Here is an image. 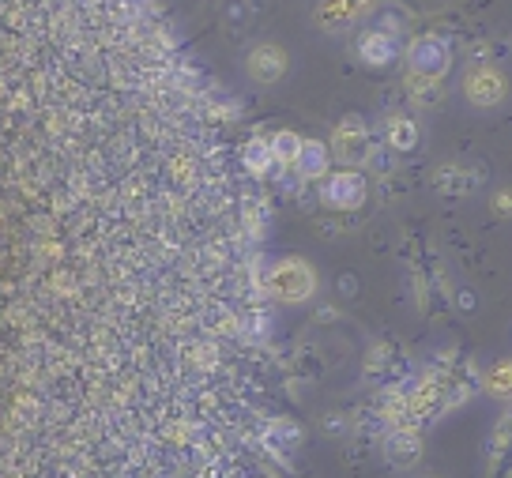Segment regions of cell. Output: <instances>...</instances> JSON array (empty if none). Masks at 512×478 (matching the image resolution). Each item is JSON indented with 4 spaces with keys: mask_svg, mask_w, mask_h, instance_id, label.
Segmentation results:
<instances>
[{
    "mask_svg": "<svg viewBox=\"0 0 512 478\" xmlns=\"http://www.w3.org/2000/svg\"><path fill=\"white\" fill-rule=\"evenodd\" d=\"M264 287H268V294L279 305H305L317 298L320 275L305 256H279L272 268H268Z\"/></svg>",
    "mask_w": 512,
    "mask_h": 478,
    "instance_id": "6da1fadb",
    "label": "cell"
},
{
    "mask_svg": "<svg viewBox=\"0 0 512 478\" xmlns=\"http://www.w3.org/2000/svg\"><path fill=\"white\" fill-rule=\"evenodd\" d=\"M328 147H332V159L358 170V166H366V162L373 159V132H369V125L358 113H347V117L332 128Z\"/></svg>",
    "mask_w": 512,
    "mask_h": 478,
    "instance_id": "7a4b0ae2",
    "label": "cell"
},
{
    "mask_svg": "<svg viewBox=\"0 0 512 478\" xmlns=\"http://www.w3.org/2000/svg\"><path fill=\"white\" fill-rule=\"evenodd\" d=\"M460 91L475 110H497L509 98V80L497 64H471L460 76Z\"/></svg>",
    "mask_w": 512,
    "mask_h": 478,
    "instance_id": "3957f363",
    "label": "cell"
},
{
    "mask_svg": "<svg viewBox=\"0 0 512 478\" xmlns=\"http://www.w3.org/2000/svg\"><path fill=\"white\" fill-rule=\"evenodd\" d=\"M407 72H418V76H433V80H445L448 68H452V49L441 34H418L407 46Z\"/></svg>",
    "mask_w": 512,
    "mask_h": 478,
    "instance_id": "277c9868",
    "label": "cell"
},
{
    "mask_svg": "<svg viewBox=\"0 0 512 478\" xmlns=\"http://www.w3.org/2000/svg\"><path fill=\"white\" fill-rule=\"evenodd\" d=\"M366 192V177L351 170V166H343V170H336V174H328L320 181V204L332 211H358L366 204Z\"/></svg>",
    "mask_w": 512,
    "mask_h": 478,
    "instance_id": "5b68a950",
    "label": "cell"
},
{
    "mask_svg": "<svg viewBox=\"0 0 512 478\" xmlns=\"http://www.w3.org/2000/svg\"><path fill=\"white\" fill-rule=\"evenodd\" d=\"M290 72V53L279 42H256L245 53V76L260 87H275Z\"/></svg>",
    "mask_w": 512,
    "mask_h": 478,
    "instance_id": "8992f818",
    "label": "cell"
},
{
    "mask_svg": "<svg viewBox=\"0 0 512 478\" xmlns=\"http://www.w3.org/2000/svg\"><path fill=\"white\" fill-rule=\"evenodd\" d=\"M422 433L415 426H396V430L384 437V460L396 471H411L422 460Z\"/></svg>",
    "mask_w": 512,
    "mask_h": 478,
    "instance_id": "52a82bcc",
    "label": "cell"
},
{
    "mask_svg": "<svg viewBox=\"0 0 512 478\" xmlns=\"http://www.w3.org/2000/svg\"><path fill=\"white\" fill-rule=\"evenodd\" d=\"M354 53H358V61L366 64V68H388V64L400 57V42H396V34L373 27V31L358 34Z\"/></svg>",
    "mask_w": 512,
    "mask_h": 478,
    "instance_id": "ba28073f",
    "label": "cell"
},
{
    "mask_svg": "<svg viewBox=\"0 0 512 478\" xmlns=\"http://www.w3.org/2000/svg\"><path fill=\"white\" fill-rule=\"evenodd\" d=\"M369 8H373V0H320L313 19H317V27H324V31H339L347 23H358Z\"/></svg>",
    "mask_w": 512,
    "mask_h": 478,
    "instance_id": "9c48e42d",
    "label": "cell"
},
{
    "mask_svg": "<svg viewBox=\"0 0 512 478\" xmlns=\"http://www.w3.org/2000/svg\"><path fill=\"white\" fill-rule=\"evenodd\" d=\"M298 181H324L332 174V147L324 140H302V155L294 162Z\"/></svg>",
    "mask_w": 512,
    "mask_h": 478,
    "instance_id": "30bf717a",
    "label": "cell"
},
{
    "mask_svg": "<svg viewBox=\"0 0 512 478\" xmlns=\"http://www.w3.org/2000/svg\"><path fill=\"white\" fill-rule=\"evenodd\" d=\"M475 185H479V174L460 166V162H441L433 170V189L445 192V196H471Z\"/></svg>",
    "mask_w": 512,
    "mask_h": 478,
    "instance_id": "8fae6325",
    "label": "cell"
},
{
    "mask_svg": "<svg viewBox=\"0 0 512 478\" xmlns=\"http://www.w3.org/2000/svg\"><path fill=\"white\" fill-rule=\"evenodd\" d=\"M381 132H384V147L392 155H403V151H415L418 147V121L407 117V113H388Z\"/></svg>",
    "mask_w": 512,
    "mask_h": 478,
    "instance_id": "7c38bea8",
    "label": "cell"
},
{
    "mask_svg": "<svg viewBox=\"0 0 512 478\" xmlns=\"http://www.w3.org/2000/svg\"><path fill=\"white\" fill-rule=\"evenodd\" d=\"M403 87H407V98L415 102L418 110H437V106L445 102V83L433 80V76H418V72H407Z\"/></svg>",
    "mask_w": 512,
    "mask_h": 478,
    "instance_id": "4fadbf2b",
    "label": "cell"
},
{
    "mask_svg": "<svg viewBox=\"0 0 512 478\" xmlns=\"http://www.w3.org/2000/svg\"><path fill=\"white\" fill-rule=\"evenodd\" d=\"M482 388H486V396L509 403V399H512V358H501V362H494V366L486 369Z\"/></svg>",
    "mask_w": 512,
    "mask_h": 478,
    "instance_id": "5bb4252c",
    "label": "cell"
},
{
    "mask_svg": "<svg viewBox=\"0 0 512 478\" xmlns=\"http://www.w3.org/2000/svg\"><path fill=\"white\" fill-rule=\"evenodd\" d=\"M268 144H272L275 166L294 170V162H298V155H302V136H298V132H290V128H279Z\"/></svg>",
    "mask_w": 512,
    "mask_h": 478,
    "instance_id": "9a60e30c",
    "label": "cell"
},
{
    "mask_svg": "<svg viewBox=\"0 0 512 478\" xmlns=\"http://www.w3.org/2000/svg\"><path fill=\"white\" fill-rule=\"evenodd\" d=\"M241 162H245V170H249V174L264 177L275 166L272 144H268V140H249L245 151H241Z\"/></svg>",
    "mask_w": 512,
    "mask_h": 478,
    "instance_id": "2e32d148",
    "label": "cell"
},
{
    "mask_svg": "<svg viewBox=\"0 0 512 478\" xmlns=\"http://www.w3.org/2000/svg\"><path fill=\"white\" fill-rule=\"evenodd\" d=\"M302 441V430H298V422H290V418H275L272 426L264 430V445L268 448H294Z\"/></svg>",
    "mask_w": 512,
    "mask_h": 478,
    "instance_id": "e0dca14e",
    "label": "cell"
},
{
    "mask_svg": "<svg viewBox=\"0 0 512 478\" xmlns=\"http://www.w3.org/2000/svg\"><path fill=\"white\" fill-rule=\"evenodd\" d=\"M490 208H494L497 219H512V189H497L490 196Z\"/></svg>",
    "mask_w": 512,
    "mask_h": 478,
    "instance_id": "ac0fdd59",
    "label": "cell"
},
{
    "mask_svg": "<svg viewBox=\"0 0 512 478\" xmlns=\"http://www.w3.org/2000/svg\"><path fill=\"white\" fill-rule=\"evenodd\" d=\"M343 430H347L343 415H328V418H324V433H343Z\"/></svg>",
    "mask_w": 512,
    "mask_h": 478,
    "instance_id": "d6986e66",
    "label": "cell"
},
{
    "mask_svg": "<svg viewBox=\"0 0 512 478\" xmlns=\"http://www.w3.org/2000/svg\"><path fill=\"white\" fill-rule=\"evenodd\" d=\"M430 478H437V475H430Z\"/></svg>",
    "mask_w": 512,
    "mask_h": 478,
    "instance_id": "ffe728a7",
    "label": "cell"
}]
</instances>
